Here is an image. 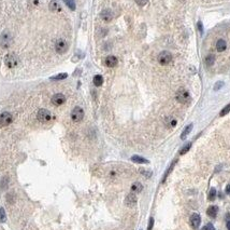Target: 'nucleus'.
I'll list each match as a JSON object with an SVG mask.
<instances>
[{"mask_svg":"<svg viewBox=\"0 0 230 230\" xmlns=\"http://www.w3.org/2000/svg\"><path fill=\"white\" fill-rule=\"evenodd\" d=\"M84 118V110L81 108V107H74L73 109H72V112H71V119H72V121L74 122H80L82 121V119Z\"/></svg>","mask_w":230,"mask_h":230,"instance_id":"obj_5","label":"nucleus"},{"mask_svg":"<svg viewBox=\"0 0 230 230\" xmlns=\"http://www.w3.org/2000/svg\"><path fill=\"white\" fill-rule=\"evenodd\" d=\"M13 121V116L10 112H2L0 115V125L1 126H7L9 124H11Z\"/></svg>","mask_w":230,"mask_h":230,"instance_id":"obj_8","label":"nucleus"},{"mask_svg":"<svg viewBox=\"0 0 230 230\" xmlns=\"http://www.w3.org/2000/svg\"><path fill=\"white\" fill-rule=\"evenodd\" d=\"M216 197V190L215 188H212L210 190V193H209V200H214Z\"/></svg>","mask_w":230,"mask_h":230,"instance_id":"obj_29","label":"nucleus"},{"mask_svg":"<svg viewBox=\"0 0 230 230\" xmlns=\"http://www.w3.org/2000/svg\"><path fill=\"white\" fill-rule=\"evenodd\" d=\"M49 9L52 11V12H59V11L61 10V7L58 3V1H56V0H52L49 5Z\"/></svg>","mask_w":230,"mask_h":230,"instance_id":"obj_14","label":"nucleus"},{"mask_svg":"<svg viewBox=\"0 0 230 230\" xmlns=\"http://www.w3.org/2000/svg\"><path fill=\"white\" fill-rule=\"evenodd\" d=\"M201 230H215V228H214V226L212 225V224H208V225L204 226Z\"/></svg>","mask_w":230,"mask_h":230,"instance_id":"obj_30","label":"nucleus"},{"mask_svg":"<svg viewBox=\"0 0 230 230\" xmlns=\"http://www.w3.org/2000/svg\"><path fill=\"white\" fill-rule=\"evenodd\" d=\"M67 77H68V75H67L66 72H62V74H59L57 75V76L52 77L51 80H62V79H66Z\"/></svg>","mask_w":230,"mask_h":230,"instance_id":"obj_24","label":"nucleus"},{"mask_svg":"<svg viewBox=\"0 0 230 230\" xmlns=\"http://www.w3.org/2000/svg\"><path fill=\"white\" fill-rule=\"evenodd\" d=\"M200 223H201V218L200 216L198 215V214H193L190 217V224L191 226H193V228H198L199 226H200Z\"/></svg>","mask_w":230,"mask_h":230,"instance_id":"obj_13","label":"nucleus"},{"mask_svg":"<svg viewBox=\"0 0 230 230\" xmlns=\"http://www.w3.org/2000/svg\"><path fill=\"white\" fill-rule=\"evenodd\" d=\"M174 164H175V161H174L173 163H172V164H171V165H170V168H168V170H167L166 174H165L164 178H162V183H164V182H165V181H166V178H167V176L169 175V174H170V172H171V171H172V168H174Z\"/></svg>","mask_w":230,"mask_h":230,"instance_id":"obj_28","label":"nucleus"},{"mask_svg":"<svg viewBox=\"0 0 230 230\" xmlns=\"http://www.w3.org/2000/svg\"><path fill=\"white\" fill-rule=\"evenodd\" d=\"M204 62H206V66H212L214 64V62H215V56L213 54H209L206 57V59H204Z\"/></svg>","mask_w":230,"mask_h":230,"instance_id":"obj_21","label":"nucleus"},{"mask_svg":"<svg viewBox=\"0 0 230 230\" xmlns=\"http://www.w3.org/2000/svg\"><path fill=\"white\" fill-rule=\"evenodd\" d=\"M66 102V96L61 93H57V94L53 95L52 97V103L55 105V106H60Z\"/></svg>","mask_w":230,"mask_h":230,"instance_id":"obj_9","label":"nucleus"},{"mask_svg":"<svg viewBox=\"0 0 230 230\" xmlns=\"http://www.w3.org/2000/svg\"><path fill=\"white\" fill-rule=\"evenodd\" d=\"M5 66H8L9 68H14L18 64V58L15 54H8L5 58Z\"/></svg>","mask_w":230,"mask_h":230,"instance_id":"obj_6","label":"nucleus"},{"mask_svg":"<svg viewBox=\"0 0 230 230\" xmlns=\"http://www.w3.org/2000/svg\"><path fill=\"white\" fill-rule=\"evenodd\" d=\"M11 45H12V35L8 30H5L0 36V47L3 48V49H7Z\"/></svg>","mask_w":230,"mask_h":230,"instance_id":"obj_2","label":"nucleus"},{"mask_svg":"<svg viewBox=\"0 0 230 230\" xmlns=\"http://www.w3.org/2000/svg\"><path fill=\"white\" fill-rule=\"evenodd\" d=\"M157 59L160 65H168L172 62V54L169 51H162L158 54Z\"/></svg>","mask_w":230,"mask_h":230,"instance_id":"obj_3","label":"nucleus"},{"mask_svg":"<svg viewBox=\"0 0 230 230\" xmlns=\"http://www.w3.org/2000/svg\"><path fill=\"white\" fill-rule=\"evenodd\" d=\"M226 192H227L228 195H230V185H228L227 187H226Z\"/></svg>","mask_w":230,"mask_h":230,"instance_id":"obj_35","label":"nucleus"},{"mask_svg":"<svg viewBox=\"0 0 230 230\" xmlns=\"http://www.w3.org/2000/svg\"><path fill=\"white\" fill-rule=\"evenodd\" d=\"M190 147H191V143H187L186 145H185V146H184L183 148L181 149L180 153H181V155H185V153H186L187 151H188L189 149H190Z\"/></svg>","mask_w":230,"mask_h":230,"instance_id":"obj_26","label":"nucleus"},{"mask_svg":"<svg viewBox=\"0 0 230 230\" xmlns=\"http://www.w3.org/2000/svg\"><path fill=\"white\" fill-rule=\"evenodd\" d=\"M136 2H137L139 5H141V7H143V5H145L147 2H149V0H136Z\"/></svg>","mask_w":230,"mask_h":230,"instance_id":"obj_31","label":"nucleus"},{"mask_svg":"<svg viewBox=\"0 0 230 230\" xmlns=\"http://www.w3.org/2000/svg\"><path fill=\"white\" fill-rule=\"evenodd\" d=\"M104 64L105 66H108V67H115L116 65H117V58L115 56H113V55H109L107 58H105L104 61Z\"/></svg>","mask_w":230,"mask_h":230,"instance_id":"obj_12","label":"nucleus"},{"mask_svg":"<svg viewBox=\"0 0 230 230\" xmlns=\"http://www.w3.org/2000/svg\"><path fill=\"white\" fill-rule=\"evenodd\" d=\"M176 123H177V121H176V119L173 118V117H168V118L166 119V124L167 126H169V128H174V126L176 125Z\"/></svg>","mask_w":230,"mask_h":230,"instance_id":"obj_19","label":"nucleus"},{"mask_svg":"<svg viewBox=\"0 0 230 230\" xmlns=\"http://www.w3.org/2000/svg\"><path fill=\"white\" fill-rule=\"evenodd\" d=\"M131 161L132 162H136V163L142 164V163H149V160L145 158H142L140 156H132L131 157Z\"/></svg>","mask_w":230,"mask_h":230,"instance_id":"obj_17","label":"nucleus"},{"mask_svg":"<svg viewBox=\"0 0 230 230\" xmlns=\"http://www.w3.org/2000/svg\"><path fill=\"white\" fill-rule=\"evenodd\" d=\"M102 83H103L102 76H100V75H96V76L94 77V84H95L96 87H100V85H102Z\"/></svg>","mask_w":230,"mask_h":230,"instance_id":"obj_20","label":"nucleus"},{"mask_svg":"<svg viewBox=\"0 0 230 230\" xmlns=\"http://www.w3.org/2000/svg\"><path fill=\"white\" fill-rule=\"evenodd\" d=\"M223 85H224V82H222V81H219V82H216L215 87H214V90H215V91H217V90H219L220 88L223 87Z\"/></svg>","mask_w":230,"mask_h":230,"instance_id":"obj_32","label":"nucleus"},{"mask_svg":"<svg viewBox=\"0 0 230 230\" xmlns=\"http://www.w3.org/2000/svg\"><path fill=\"white\" fill-rule=\"evenodd\" d=\"M227 48V43L224 39H218L217 42H216V50L218 52H224Z\"/></svg>","mask_w":230,"mask_h":230,"instance_id":"obj_15","label":"nucleus"},{"mask_svg":"<svg viewBox=\"0 0 230 230\" xmlns=\"http://www.w3.org/2000/svg\"><path fill=\"white\" fill-rule=\"evenodd\" d=\"M217 212H218V208L215 205L213 206H210V208H208V211H206V214H208L210 217H216V215H217Z\"/></svg>","mask_w":230,"mask_h":230,"instance_id":"obj_16","label":"nucleus"},{"mask_svg":"<svg viewBox=\"0 0 230 230\" xmlns=\"http://www.w3.org/2000/svg\"><path fill=\"white\" fill-rule=\"evenodd\" d=\"M230 112V104H228L227 106H225L223 108V110L220 112V114H219V116L220 117H224V116H226V115L228 114V112Z\"/></svg>","mask_w":230,"mask_h":230,"instance_id":"obj_27","label":"nucleus"},{"mask_svg":"<svg viewBox=\"0 0 230 230\" xmlns=\"http://www.w3.org/2000/svg\"><path fill=\"white\" fill-rule=\"evenodd\" d=\"M131 190H132V192H135V193H137V192H141V191L143 190V186H142V184L139 183V182H137V183H135V184H133V185L131 186Z\"/></svg>","mask_w":230,"mask_h":230,"instance_id":"obj_18","label":"nucleus"},{"mask_svg":"<svg viewBox=\"0 0 230 230\" xmlns=\"http://www.w3.org/2000/svg\"><path fill=\"white\" fill-rule=\"evenodd\" d=\"M153 224H154V219H153V218H151V219H149V230H152Z\"/></svg>","mask_w":230,"mask_h":230,"instance_id":"obj_33","label":"nucleus"},{"mask_svg":"<svg viewBox=\"0 0 230 230\" xmlns=\"http://www.w3.org/2000/svg\"><path fill=\"white\" fill-rule=\"evenodd\" d=\"M176 101L181 103V104H187L189 101H190V95H189V92L187 91L186 89L184 88H181V89L177 90L176 92Z\"/></svg>","mask_w":230,"mask_h":230,"instance_id":"obj_1","label":"nucleus"},{"mask_svg":"<svg viewBox=\"0 0 230 230\" xmlns=\"http://www.w3.org/2000/svg\"><path fill=\"white\" fill-rule=\"evenodd\" d=\"M69 49V45L68 42L66 41L65 39H58L55 43V50L56 52L59 53V54H64L68 51Z\"/></svg>","mask_w":230,"mask_h":230,"instance_id":"obj_4","label":"nucleus"},{"mask_svg":"<svg viewBox=\"0 0 230 230\" xmlns=\"http://www.w3.org/2000/svg\"><path fill=\"white\" fill-rule=\"evenodd\" d=\"M100 18H102L104 22H111V21L113 20L112 11L109 10V9H105V10H103L102 12L100 13Z\"/></svg>","mask_w":230,"mask_h":230,"instance_id":"obj_10","label":"nucleus"},{"mask_svg":"<svg viewBox=\"0 0 230 230\" xmlns=\"http://www.w3.org/2000/svg\"><path fill=\"white\" fill-rule=\"evenodd\" d=\"M37 118H38L39 121L44 122V123H45V122L51 121L52 115H51V112L47 110V109H40L39 112H38Z\"/></svg>","mask_w":230,"mask_h":230,"instance_id":"obj_7","label":"nucleus"},{"mask_svg":"<svg viewBox=\"0 0 230 230\" xmlns=\"http://www.w3.org/2000/svg\"><path fill=\"white\" fill-rule=\"evenodd\" d=\"M65 3L67 5V7L69 9H71V10H75V2H74V0H64Z\"/></svg>","mask_w":230,"mask_h":230,"instance_id":"obj_23","label":"nucleus"},{"mask_svg":"<svg viewBox=\"0 0 230 230\" xmlns=\"http://www.w3.org/2000/svg\"><path fill=\"white\" fill-rule=\"evenodd\" d=\"M198 28L200 30V32H203V28H202V25H201V22H198Z\"/></svg>","mask_w":230,"mask_h":230,"instance_id":"obj_34","label":"nucleus"},{"mask_svg":"<svg viewBox=\"0 0 230 230\" xmlns=\"http://www.w3.org/2000/svg\"><path fill=\"white\" fill-rule=\"evenodd\" d=\"M227 229H228V230H230V219L227 222Z\"/></svg>","mask_w":230,"mask_h":230,"instance_id":"obj_36","label":"nucleus"},{"mask_svg":"<svg viewBox=\"0 0 230 230\" xmlns=\"http://www.w3.org/2000/svg\"><path fill=\"white\" fill-rule=\"evenodd\" d=\"M193 130V124H189V125H187L185 129H184L183 133L181 134V138L182 139H185V137H186L187 135H188L189 133H190V131Z\"/></svg>","mask_w":230,"mask_h":230,"instance_id":"obj_22","label":"nucleus"},{"mask_svg":"<svg viewBox=\"0 0 230 230\" xmlns=\"http://www.w3.org/2000/svg\"><path fill=\"white\" fill-rule=\"evenodd\" d=\"M7 220V216H5V211L3 208H0V222L1 223H5Z\"/></svg>","mask_w":230,"mask_h":230,"instance_id":"obj_25","label":"nucleus"},{"mask_svg":"<svg viewBox=\"0 0 230 230\" xmlns=\"http://www.w3.org/2000/svg\"><path fill=\"white\" fill-rule=\"evenodd\" d=\"M126 205L128 206H135L137 203V197H136L135 192H131L126 197Z\"/></svg>","mask_w":230,"mask_h":230,"instance_id":"obj_11","label":"nucleus"}]
</instances>
